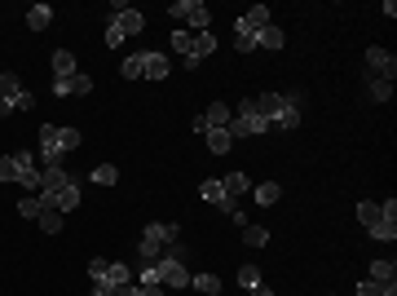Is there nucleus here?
Returning <instances> with one entry per match:
<instances>
[{
  "label": "nucleus",
  "mask_w": 397,
  "mask_h": 296,
  "mask_svg": "<svg viewBox=\"0 0 397 296\" xmlns=\"http://www.w3.org/2000/svg\"><path fill=\"white\" fill-rule=\"evenodd\" d=\"M234 49L252 53V49H256V31H238V27H234Z\"/></svg>",
  "instance_id": "473e14b6"
},
{
  "label": "nucleus",
  "mask_w": 397,
  "mask_h": 296,
  "mask_svg": "<svg viewBox=\"0 0 397 296\" xmlns=\"http://www.w3.org/2000/svg\"><path fill=\"white\" fill-rule=\"evenodd\" d=\"M252 296H274V292L265 288V283H256V288H252Z\"/></svg>",
  "instance_id": "c03bdc74"
},
{
  "label": "nucleus",
  "mask_w": 397,
  "mask_h": 296,
  "mask_svg": "<svg viewBox=\"0 0 397 296\" xmlns=\"http://www.w3.org/2000/svg\"><path fill=\"white\" fill-rule=\"evenodd\" d=\"M67 186H76V182L62 173V164H58V168H40V199H49V204H53V199L62 195Z\"/></svg>",
  "instance_id": "1a4fd4ad"
},
{
  "label": "nucleus",
  "mask_w": 397,
  "mask_h": 296,
  "mask_svg": "<svg viewBox=\"0 0 397 296\" xmlns=\"http://www.w3.org/2000/svg\"><path fill=\"white\" fill-rule=\"evenodd\" d=\"M119 296H141V288H137V283H124V288H119Z\"/></svg>",
  "instance_id": "37998d69"
},
{
  "label": "nucleus",
  "mask_w": 397,
  "mask_h": 296,
  "mask_svg": "<svg viewBox=\"0 0 397 296\" xmlns=\"http://www.w3.org/2000/svg\"><path fill=\"white\" fill-rule=\"evenodd\" d=\"M238 283H243V288L252 292V288H256V283H261V270H256V265H252V261H247L243 270H238Z\"/></svg>",
  "instance_id": "c9c22d12"
},
{
  "label": "nucleus",
  "mask_w": 397,
  "mask_h": 296,
  "mask_svg": "<svg viewBox=\"0 0 397 296\" xmlns=\"http://www.w3.org/2000/svg\"><path fill=\"white\" fill-rule=\"evenodd\" d=\"M141 76L146 80H168V53H141Z\"/></svg>",
  "instance_id": "4468645a"
},
{
  "label": "nucleus",
  "mask_w": 397,
  "mask_h": 296,
  "mask_svg": "<svg viewBox=\"0 0 397 296\" xmlns=\"http://www.w3.org/2000/svg\"><path fill=\"white\" fill-rule=\"evenodd\" d=\"M252 191H256V204H261V208H274V204L283 199V186H279V182H261V186H252Z\"/></svg>",
  "instance_id": "aec40b11"
},
{
  "label": "nucleus",
  "mask_w": 397,
  "mask_h": 296,
  "mask_svg": "<svg viewBox=\"0 0 397 296\" xmlns=\"http://www.w3.org/2000/svg\"><path fill=\"white\" fill-rule=\"evenodd\" d=\"M89 89H93V80L84 76V71H76L71 80H53V98H67V93H76V98H84Z\"/></svg>",
  "instance_id": "f8f14e48"
},
{
  "label": "nucleus",
  "mask_w": 397,
  "mask_h": 296,
  "mask_svg": "<svg viewBox=\"0 0 397 296\" xmlns=\"http://www.w3.org/2000/svg\"><path fill=\"white\" fill-rule=\"evenodd\" d=\"M177 234H182V226H168V221H155V226H146V230H141V261L155 265V261L168 252V247L177 243Z\"/></svg>",
  "instance_id": "f03ea898"
},
{
  "label": "nucleus",
  "mask_w": 397,
  "mask_h": 296,
  "mask_svg": "<svg viewBox=\"0 0 397 296\" xmlns=\"http://www.w3.org/2000/svg\"><path fill=\"white\" fill-rule=\"evenodd\" d=\"M221 186H225V195L238 199V195H247L252 186H247V173H230V177H221Z\"/></svg>",
  "instance_id": "5701e85b"
},
{
  "label": "nucleus",
  "mask_w": 397,
  "mask_h": 296,
  "mask_svg": "<svg viewBox=\"0 0 397 296\" xmlns=\"http://www.w3.org/2000/svg\"><path fill=\"white\" fill-rule=\"evenodd\" d=\"M199 195L208 199L212 208H221L225 217H238V199H230V195H225V186H221V182H203V186H199Z\"/></svg>",
  "instance_id": "9d476101"
},
{
  "label": "nucleus",
  "mask_w": 397,
  "mask_h": 296,
  "mask_svg": "<svg viewBox=\"0 0 397 296\" xmlns=\"http://www.w3.org/2000/svg\"><path fill=\"white\" fill-rule=\"evenodd\" d=\"M367 93H371V102H389L393 98V85H389V80H367Z\"/></svg>",
  "instance_id": "7c9ffc66"
},
{
  "label": "nucleus",
  "mask_w": 397,
  "mask_h": 296,
  "mask_svg": "<svg viewBox=\"0 0 397 296\" xmlns=\"http://www.w3.org/2000/svg\"><path fill=\"white\" fill-rule=\"evenodd\" d=\"M270 128H283V133H292V128H300V106H292V102L283 98V111L274 115V124H270Z\"/></svg>",
  "instance_id": "f3484780"
},
{
  "label": "nucleus",
  "mask_w": 397,
  "mask_h": 296,
  "mask_svg": "<svg viewBox=\"0 0 397 296\" xmlns=\"http://www.w3.org/2000/svg\"><path fill=\"white\" fill-rule=\"evenodd\" d=\"M18 164H14V155H9V159H0V182H18Z\"/></svg>",
  "instance_id": "e433bc0d"
},
{
  "label": "nucleus",
  "mask_w": 397,
  "mask_h": 296,
  "mask_svg": "<svg viewBox=\"0 0 397 296\" xmlns=\"http://www.w3.org/2000/svg\"><path fill=\"white\" fill-rule=\"evenodd\" d=\"M18 186H27V191L40 195V173H35V168H31V173H22V177H18Z\"/></svg>",
  "instance_id": "ea45409f"
},
{
  "label": "nucleus",
  "mask_w": 397,
  "mask_h": 296,
  "mask_svg": "<svg viewBox=\"0 0 397 296\" xmlns=\"http://www.w3.org/2000/svg\"><path fill=\"white\" fill-rule=\"evenodd\" d=\"M203 120H208V128H225V124H230V106H225V102H212Z\"/></svg>",
  "instance_id": "393cba45"
},
{
  "label": "nucleus",
  "mask_w": 397,
  "mask_h": 296,
  "mask_svg": "<svg viewBox=\"0 0 397 296\" xmlns=\"http://www.w3.org/2000/svg\"><path fill=\"white\" fill-rule=\"evenodd\" d=\"M212 53H216V35L212 31H199L195 35V49H190V58H182V62H186V71H195L203 58H212Z\"/></svg>",
  "instance_id": "9b49d317"
},
{
  "label": "nucleus",
  "mask_w": 397,
  "mask_h": 296,
  "mask_svg": "<svg viewBox=\"0 0 397 296\" xmlns=\"http://www.w3.org/2000/svg\"><path fill=\"white\" fill-rule=\"evenodd\" d=\"M358 296H384V283H376V279H362V283H358Z\"/></svg>",
  "instance_id": "4c0bfd02"
},
{
  "label": "nucleus",
  "mask_w": 397,
  "mask_h": 296,
  "mask_svg": "<svg viewBox=\"0 0 397 296\" xmlns=\"http://www.w3.org/2000/svg\"><path fill=\"white\" fill-rule=\"evenodd\" d=\"M203 141L212 146V155H230V146H234L230 128H208V133H203Z\"/></svg>",
  "instance_id": "dca6fc26"
},
{
  "label": "nucleus",
  "mask_w": 397,
  "mask_h": 296,
  "mask_svg": "<svg viewBox=\"0 0 397 296\" xmlns=\"http://www.w3.org/2000/svg\"><path fill=\"white\" fill-rule=\"evenodd\" d=\"M80 146V128H58V124H40V159L44 168H58L62 155Z\"/></svg>",
  "instance_id": "f257e3e1"
},
{
  "label": "nucleus",
  "mask_w": 397,
  "mask_h": 296,
  "mask_svg": "<svg viewBox=\"0 0 397 296\" xmlns=\"http://www.w3.org/2000/svg\"><path fill=\"white\" fill-rule=\"evenodd\" d=\"M137 288H141V296H164L159 283H137Z\"/></svg>",
  "instance_id": "79ce46f5"
},
{
  "label": "nucleus",
  "mask_w": 397,
  "mask_h": 296,
  "mask_svg": "<svg viewBox=\"0 0 397 296\" xmlns=\"http://www.w3.org/2000/svg\"><path fill=\"white\" fill-rule=\"evenodd\" d=\"M0 102H5L9 111H31L35 106V98L22 89V80L14 76V71H0Z\"/></svg>",
  "instance_id": "423d86ee"
},
{
  "label": "nucleus",
  "mask_w": 397,
  "mask_h": 296,
  "mask_svg": "<svg viewBox=\"0 0 397 296\" xmlns=\"http://www.w3.org/2000/svg\"><path fill=\"white\" fill-rule=\"evenodd\" d=\"M190 288H199V292H221V279H216V275H190Z\"/></svg>",
  "instance_id": "c756f323"
},
{
  "label": "nucleus",
  "mask_w": 397,
  "mask_h": 296,
  "mask_svg": "<svg viewBox=\"0 0 397 296\" xmlns=\"http://www.w3.org/2000/svg\"><path fill=\"white\" fill-rule=\"evenodd\" d=\"M141 27H146V18H141L137 9H119V14L111 18V27H106V44L115 49V44H124L128 35H137Z\"/></svg>",
  "instance_id": "39448f33"
},
{
  "label": "nucleus",
  "mask_w": 397,
  "mask_h": 296,
  "mask_svg": "<svg viewBox=\"0 0 397 296\" xmlns=\"http://www.w3.org/2000/svg\"><path fill=\"white\" fill-rule=\"evenodd\" d=\"M358 221H362L367 230H376L380 221H384V217H380V204H371V199H367V204H358Z\"/></svg>",
  "instance_id": "a878e982"
},
{
  "label": "nucleus",
  "mask_w": 397,
  "mask_h": 296,
  "mask_svg": "<svg viewBox=\"0 0 397 296\" xmlns=\"http://www.w3.org/2000/svg\"><path fill=\"white\" fill-rule=\"evenodd\" d=\"M93 296H119L115 283H93Z\"/></svg>",
  "instance_id": "a19ab883"
},
{
  "label": "nucleus",
  "mask_w": 397,
  "mask_h": 296,
  "mask_svg": "<svg viewBox=\"0 0 397 296\" xmlns=\"http://www.w3.org/2000/svg\"><path fill=\"white\" fill-rule=\"evenodd\" d=\"M173 49L182 53V58H190V49H195V35H190L186 27H173Z\"/></svg>",
  "instance_id": "cd10ccee"
},
{
  "label": "nucleus",
  "mask_w": 397,
  "mask_h": 296,
  "mask_svg": "<svg viewBox=\"0 0 397 296\" xmlns=\"http://www.w3.org/2000/svg\"><path fill=\"white\" fill-rule=\"evenodd\" d=\"M371 279L376 283H397V265L393 261H371Z\"/></svg>",
  "instance_id": "bb28decb"
},
{
  "label": "nucleus",
  "mask_w": 397,
  "mask_h": 296,
  "mask_svg": "<svg viewBox=\"0 0 397 296\" xmlns=\"http://www.w3.org/2000/svg\"><path fill=\"white\" fill-rule=\"evenodd\" d=\"M256 111L265 115V124H274V115L283 111V93H256Z\"/></svg>",
  "instance_id": "a211bd4d"
},
{
  "label": "nucleus",
  "mask_w": 397,
  "mask_h": 296,
  "mask_svg": "<svg viewBox=\"0 0 397 296\" xmlns=\"http://www.w3.org/2000/svg\"><path fill=\"white\" fill-rule=\"evenodd\" d=\"M371 239H380V243H393V239H397V226H393V221H380V226L371 230Z\"/></svg>",
  "instance_id": "f704fd0d"
},
{
  "label": "nucleus",
  "mask_w": 397,
  "mask_h": 296,
  "mask_svg": "<svg viewBox=\"0 0 397 296\" xmlns=\"http://www.w3.org/2000/svg\"><path fill=\"white\" fill-rule=\"evenodd\" d=\"M119 76H124V80H137V76H141V53L124 58V67H119Z\"/></svg>",
  "instance_id": "72a5a7b5"
},
{
  "label": "nucleus",
  "mask_w": 397,
  "mask_h": 296,
  "mask_svg": "<svg viewBox=\"0 0 397 296\" xmlns=\"http://www.w3.org/2000/svg\"><path fill=\"white\" fill-rule=\"evenodd\" d=\"M35 226H40L44 234H58V230H62V212H58L49 199H40V217H35Z\"/></svg>",
  "instance_id": "2eb2a0df"
},
{
  "label": "nucleus",
  "mask_w": 397,
  "mask_h": 296,
  "mask_svg": "<svg viewBox=\"0 0 397 296\" xmlns=\"http://www.w3.org/2000/svg\"><path fill=\"white\" fill-rule=\"evenodd\" d=\"M18 212H22V217H40V195L22 199V204H18Z\"/></svg>",
  "instance_id": "58836bf2"
},
{
  "label": "nucleus",
  "mask_w": 397,
  "mask_h": 296,
  "mask_svg": "<svg viewBox=\"0 0 397 296\" xmlns=\"http://www.w3.org/2000/svg\"><path fill=\"white\" fill-rule=\"evenodd\" d=\"M393 76H397V58L389 49H367V80H389L393 85Z\"/></svg>",
  "instance_id": "6e6552de"
},
{
  "label": "nucleus",
  "mask_w": 397,
  "mask_h": 296,
  "mask_svg": "<svg viewBox=\"0 0 397 296\" xmlns=\"http://www.w3.org/2000/svg\"><path fill=\"white\" fill-rule=\"evenodd\" d=\"M168 14H173V22H190V35L212 31V14H208V5H203V0H177Z\"/></svg>",
  "instance_id": "20e7f679"
},
{
  "label": "nucleus",
  "mask_w": 397,
  "mask_h": 296,
  "mask_svg": "<svg viewBox=\"0 0 397 296\" xmlns=\"http://www.w3.org/2000/svg\"><path fill=\"white\" fill-rule=\"evenodd\" d=\"M230 137H256V133H270V124H265V115L256 111V98H243V106H238V115L230 124Z\"/></svg>",
  "instance_id": "7ed1b4c3"
},
{
  "label": "nucleus",
  "mask_w": 397,
  "mask_h": 296,
  "mask_svg": "<svg viewBox=\"0 0 397 296\" xmlns=\"http://www.w3.org/2000/svg\"><path fill=\"white\" fill-rule=\"evenodd\" d=\"M384 296H397V283H384Z\"/></svg>",
  "instance_id": "a18cd8bd"
},
{
  "label": "nucleus",
  "mask_w": 397,
  "mask_h": 296,
  "mask_svg": "<svg viewBox=\"0 0 397 296\" xmlns=\"http://www.w3.org/2000/svg\"><path fill=\"white\" fill-rule=\"evenodd\" d=\"M238 31H261V27H270V5H252L243 18L234 22Z\"/></svg>",
  "instance_id": "ddd939ff"
},
{
  "label": "nucleus",
  "mask_w": 397,
  "mask_h": 296,
  "mask_svg": "<svg viewBox=\"0 0 397 296\" xmlns=\"http://www.w3.org/2000/svg\"><path fill=\"white\" fill-rule=\"evenodd\" d=\"M76 76V58L71 49H53V80H71Z\"/></svg>",
  "instance_id": "6ab92c4d"
},
{
  "label": "nucleus",
  "mask_w": 397,
  "mask_h": 296,
  "mask_svg": "<svg viewBox=\"0 0 397 296\" xmlns=\"http://www.w3.org/2000/svg\"><path fill=\"white\" fill-rule=\"evenodd\" d=\"M53 208L62 212V217H67V212H76V208H80V186H67V191L53 199Z\"/></svg>",
  "instance_id": "b1692460"
},
{
  "label": "nucleus",
  "mask_w": 397,
  "mask_h": 296,
  "mask_svg": "<svg viewBox=\"0 0 397 296\" xmlns=\"http://www.w3.org/2000/svg\"><path fill=\"white\" fill-rule=\"evenodd\" d=\"M89 279L93 283H115V288H124L132 283V270L124 261H89Z\"/></svg>",
  "instance_id": "0eeeda50"
},
{
  "label": "nucleus",
  "mask_w": 397,
  "mask_h": 296,
  "mask_svg": "<svg viewBox=\"0 0 397 296\" xmlns=\"http://www.w3.org/2000/svg\"><path fill=\"white\" fill-rule=\"evenodd\" d=\"M243 243L247 247H265V243H270V230H265V226H243Z\"/></svg>",
  "instance_id": "c85d7f7f"
},
{
  "label": "nucleus",
  "mask_w": 397,
  "mask_h": 296,
  "mask_svg": "<svg viewBox=\"0 0 397 296\" xmlns=\"http://www.w3.org/2000/svg\"><path fill=\"white\" fill-rule=\"evenodd\" d=\"M93 182H98V186H115V182H119V168H111V164H98V168H93Z\"/></svg>",
  "instance_id": "2f4dec72"
},
{
  "label": "nucleus",
  "mask_w": 397,
  "mask_h": 296,
  "mask_svg": "<svg viewBox=\"0 0 397 296\" xmlns=\"http://www.w3.org/2000/svg\"><path fill=\"white\" fill-rule=\"evenodd\" d=\"M49 22H53V9H49V5H31V9H27V27H31V31H44Z\"/></svg>",
  "instance_id": "4be33fe9"
},
{
  "label": "nucleus",
  "mask_w": 397,
  "mask_h": 296,
  "mask_svg": "<svg viewBox=\"0 0 397 296\" xmlns=\"http://www.w3.org/2000/svg\"><path fill=\"white\" fill-rule=\"evenodd\" d=\"M256 49H283V27H274V22L261 27L256 31Z\"/></svg>",
  "instance_id": "412c9836"
}]
</instances>
